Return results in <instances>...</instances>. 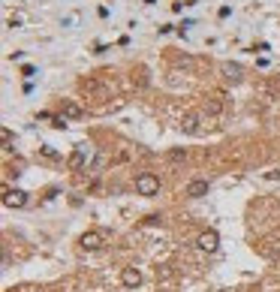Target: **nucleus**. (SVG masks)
I'll list each match as a JSON object with an SVG mask.
<instances>
[{
	"label": "nucleus",
	"instance_id": "nucleus-8",
	"mask_svg": "<svg viewBox=\"0 0 280 292\" xmlns=\"http://www.w3.org/2000/svg\"><path fill=\"white\" fill-rule=\"evenodd\" d=\"M187 196H190V199H202V196H208V181H202V178L190 181V184H187Z\"/></svg>",
	"mask_w": 280,
	"mask_h": 292
},
{
	"label": "nucleus",
	"instance_id": "nucleus-2",
	"mask_svg": "<svg viewBox=\"0 0 280 292\" xmlns=\"http://www.w3.org/2000/svg\"><path fill=\"white\" fill-rule=\"evenodd\" d=\"M109 241V229H88L82 238H78V247L82 250H100Z\"/></svg>",
	"mask_w": 280,
	"mask_h": 292
},
{
	"label": "nucleus",
	"instance_id": "nucleus-7",
	"mask_svg": "<svg viewBox=\"0 0 280 292\" xmlns=\"http://www.w3.org/2000/svg\"><path fill=\"white\" fill-rule=\"evenodd\" d=\"M88 163V148H85V145H78V148L69 154V160H66V166L72 169V172H78V169H82Z\"/></svg>",
	"mask_w": 280,
	"mask_h": 292
},
{
	"label": "nucleus",
	"instance_id": "nucleus-10",
	"mask_svg": "<svg viewBox=\"0 0 280 292\" xmlns=\"http://www.w3.org/2000/svg\"><path fill=\"white\" fill-rule=\"evenodd\" d=\"M223 76H226V82H241V66L238 63H223Z\"/></svg>",
	"mask_w": 280,
	"mask_h": 292
},
{
	"label": "nucleus",
	"instance_id": "nucleus-1",
	"mask_svg": "<svg viewBox=\"0 0 280 292\" xmlns=\"http://www.w3.org/2000/svg\"><path fill=\"white\" fill-rule=\"evenodd\" d=\"M136 193L139 196H157L160 193V178L154 175V172H139L136 175Z\"/></svg>",
	"mask_w": 280,
	"mask_h": 292
},
{
	"label": "nucleus",
	"instance_id": "nucleus-16",
	"mask_svg": "<svg viewBox=\"0 0 280 292\" xmlns=\"http://www.w3.org/2000/svg\"><path fill=\"white\" fill-rule=\"evenodd\" d=\"M265 178H268V181H280V169H271V172H265Z\"/></svg>",
	"mask_w": 280,
	"mask_h": 292
},
{
	"label": "nucleus",
	"instance_id": "nucleus-4",
	"mask_svg": "<svg viewBox=\"0 0 280 292\" xmlns=\"http://www.w3.org/2000/svg\"><path fill=\"white\" fill-rule=\"evenodd\" d=\"M121 286H124V289H136V286H142V271H139L136 265L121 268Z\"/></svg>",
	"mask_w": 280,
	"mask_h": 292
},
{
	"label": "nucleus",
	"instance_id": "nucleus-15",
	"mask_svg": "<svg viewBox=\"0 0 280 292\" xmlns=\"http://www.w3.org/2000/svg\"><path fill=\"white\" fill-rule=\"evenodd\" d=\"M43 154H46V157H49V160H55V157H57V151H55V148H52V145H46V148H43Z\"/></svg>",
	"mask_w": 280,
	"mask_h": 292
},
{
	"label": "nucleus",
	"instance_id": "nucleus-11",
	"mask_svg": "<svg viewBox=\"0 0 280 292\" xmlns=\"http://www.w3.org/2000/svg\"><path fill=\"white\" fill-rule=\"evenodd\" d=\"M166 160H169V163H181V160H187V148H172V151L166 154Z\"/></svg>",
	"mask_w": 280,
	"mask_h": 292
},
{
	"label": "nucleus",
	"instance_id": "nucleus-14",
	"mask_svg": "<svg viewBox=\"0 0 280 292\" xmlns=\"http://www.w3.org/2000/svg\"><path fill=\"white\" fill-rule=\"evenodd\" d=\"M208 112H214V115H217V112H223V102H217V99H214V102H208Z\"/></svg>",
	"mask_w": 280,
	"mask_h": 292
},
{
	"label": "nucleus",
	"instance_id": "nucleus-3",
	"mask_svg": "<svg viewBox=\"0 0 280 292\" xmlns=\"http://www.w3.org/2000/svg\"><path fill=\"white\" fill-rule=\"evenodd\" d=\"M196 247L202 250V253H214V250L220 247V235H217L214 229H205V232H199V238H196Z\"/></svg>",
	"mask_w": 280,
	"mask_h": 292
},
{
	"label": "nucleus",
	"instance_id": "nucleus-5",
	"mask_svg": "<svg viewBox=\"0 0 280 292\" xmlns=\"http://www.w3.org/2000/svg\"><path fill=\"white\" fill-rule=\"evenodd\" d=\"M3 205H6V208H24V205H27V193H24V190H9V187H3Z\"/></svg>",
	"mask_w": 280,
	"mask_h": 292
},
{
	"label": "nucleus",
	"instance_id": "nucleus-9",
	"mask_svg": "<svg viewBox=\"0 0 280 292\" xmlns=\"http://www.w3.org/2000/svg\"><path fill=\"white\" fill-rule=\"evenodd\" d=\"M199 124H202V115H199V112H187L181 118V130L184 133H199Z\"/></svg>",
	"mask_w": 280,
	"mask_h": 292
},
{
	"label": "nucleus",
	"instance_id": "nucleus-6",
	"mask_svg": "<svg viewBox=\"0 0 280 292\" xmlns=\"http://www.w3.org/2000/svg\"><path fill=\"white\" fill-rule=\"evenodd\" d=\"M60 112H63V118H66V121H78V118H85V108L78 105V102H72V99H63V102H60Z\"/></svg>",
	"mask_w": 280,
	"mask_h": 292
},
{
	"label": "nucleus",
	"instance_id": "nucleus-12",
	"mask_svg": "<svg viewBox=\"0 0 280 292\" xmlns=\"http://www.w3.org/2000/svg\"><path fill=\"white\" fill-rule=\"evenodd\" d=\"M0 136H3V151H12V133H9V127L0 130Z\"/></svg>",
	"mask_w": 280,
	"mask_h": 292
},
{
	"label": "nucleus",
	"instance_id": "nucleus-13",
	"mask_svg": "<svg viewBox=\"0 0 280 292\" xmlns=\"http://www.w3.org/2000/svg\"><path fill=\"white\" fill-rule=\"evenodd\" d=\"M157 277H163V280H169V277H172V271H169V265H163V268H157Z\"/></svg>",
	"mask_w": 280,
	"mask_h": 292
}]
</instances>
